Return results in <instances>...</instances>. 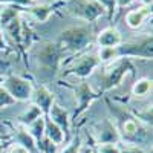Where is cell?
<instances>
[{
	"label": "cell",
	"instance_id": "obj_1",
	"mask_svg": "<svg viewBox=\"0 0 153 153\" xmlns=\"http://www.w3.org/2000/svg\"><path fill=\"white\" fill-rule=\"evenodd\" d=\"M94 40H95L94 29L87 23H81L63 29L58 38V45L63 52L66 51L71 54H78L87 49Z\"/></svg>",
	"mask_w": 153,
	"mask_h": 153
},
{
	"label": "cell",
	"instance_id": "obj_2",
	"mask_svg": "<svg viewBox=\"0 0 153 153\" xmlns=\"http://www.w3.org/2000/svg\"><path fill=\"white\" fill-rule=\"evenodd\" d=\"M65 9L74 19L84 23H95L100 17L106 16V9L97 0H65Z\"/></svg>",
	"mask_w": 153,
	"mask_h": 153
},
{
	"label": "cell",
	"instance_id": "obj_3",
	"mask_svg": "<svg viewBox=\"0 0 153 153\" xmlns=\"http://www.w3.org/2000/svg\"><path fill=\"white\" fill-rule=\"evenodd\" d=\"M117 52L120 58H143L152 60L153 58V37L152 34H143L139 37L130 38L117 46Z\"/></svg>",
	"mask_w": 153,
	"mask_h": 153
},
{
	"label": "cell",
	"instance_id": "obj_4",
	"mask_svg": "<svg viewBox=\"0 0 153 153\" xmlns=\"http://www.w3.org/2000/svg\"><path fill=\"white\" fill-rule=\"evenodd\" d=\"M2 87L16 101H29L32 91H34V86L29 80L23 78L20 75H14V74L3 76Z\"/></svg>",
	"mask_w": 153,
	"mask_h": 153
},
{
	"label": "cell",
	"instance_id": "obj_5",
	"mask_svg": "<svg viewBox=\"0 0 153 153\" xmlns=\"http://www.w3.org/2000/svg\"><path fill=\"white\" fill-rule=\"evenodd\" d=\"M61 54L63 51L60 48L58 43L54 42H43L38 45L37 48V61H38V66L45 71H57L58 68V63L61 60Z\"/></svg>",
	"mask_w": 153,
	"mask_h": 153
},
{
	"label": "cell",
	"instance_id": "obj_6",
	"mask_svg": "<svg viewBox=\"0 0 153 153\" xmlns=\"http://www.w3.org/2000/svg\"><path fill=\"white\" fill-rule=\"evenodd\" d=\"M129 71H133L130 58H118L103 75V91H112L120 86Z\"/></svg>",
	"mask_w": 153,
	"mask_h": 153
},
{
	"label": "cell",
	"instance_id": "obj_7",
	"mask_svg": "<svg viewBox=\"0 0 153 153\" xmlns=\"http://www.w3.org/2000/svg\"><path fill=\"white\" fill-rule=\"evenodd\" d=\"M94 138L98 144H118L121 141V135L118 127L112 120H101L92 127Z\"/></svg>",
	"mask_w": 153,
	"mask_h": 153
},
{
	"label": "cell",
	"instance_id": "obj_8",
	"mask_svg": "<svg viewBox=\"0 0 153 153\" xmlns=\"http://www.w3.org/2000/svg\"><path fill=\"white\" fill-rule=\"evenodd\" d=\"M100 65L101 63L97 54H84L72 63L71 68L65 72V75H74V76H78V78L84 80L87 76H91Z\"/></svg>",
	"mask_w": 153,
	"mask_h": 153
},
{
	"label": "cell",
	"instance_id": "obj_9",
	"mask_svg": "<svg viewBox=\"0 0 153 153\" xmlns=\"http://www.w3.org/2000/svg\"><path fill=\"white\" fill-rule=\"evenodd\" d=\"M98 98V94L94 89L89 86V83L83 81L75 87V100L78 103V109L75 112V117H80V115L92 104V101H95Z\"/></svg>",
	"mask_w": 153,
	"mask_h": 153
},
{
	"label": "cell",
	"instance_id": "obj_10",
	"mask_svg": "<svg viewBox=\"0 0 153 153\" xmlns=\"http://www.w3.org/2000/svg\"><path fill=\"white\" fill-rule=\"evenodd\" d=\"M31 100H32V104L40 109L45 117L48 115L51 106L55 103V97H54V94L51 92L46 86H38V87H35L34 91H32Z\"/></svg>",
	"mask_w": 153,
	"mask_h": 153
},
{
	"label": "cell",
	"instance_id": "obj_11",
	"mask_svg": "<svg viewBox=\"0 0 153 153\" xmlns=\"http://www.w3.org/2000/svg\"><path fill=\"white\" fill-rule=\"evenodd\" d=\"M95 42L100 48H117L123 43V35L115 26H107L97 34Z\"/></svg>",
	"mask_w": 153,
	"mask_h": 153
},
{
	"label": "cell",
	"instance_id": "obj_12",
	"mask_svg": "<svg viewBox=\"0 0 153 153\" xmlns=\"http://www.w3.org/2000/svg\"><path fill=\"white\" fill-rule=\"evenodd\" d=\"M46 117L54 124H57L60 129L65 132V135L69 132V129H71V118H69V113H68V110L65 107H61L60 104L54 103L52 106H51Z\"/></svg>",
	"mask_w": 153,
	"mask_h": 153
},
{
	"label": "cell",
	"instance_id": "obj_13",
	"mask_svg": "<svg viewBox=\"0 0 153 153\" xmlns=\"http://www.w3.org/2000/svg\"><path fill=\"white\" fill-rule=\"evenodd\" d=\"M152 16V6H139L130 9L126 14V23L130 29H139L144 25V22Z\"/></svg>",
	"mask_w": 153,
	"mask_h": 153
},
{
	"label": "cell",
	"instance_id": "obj_14",
	"mask_svg": "<svg viewBox=\"0 0 153 153\" xmlns=\"http://www.w3.org/2000/svg\"><path fill=\"white\" fill-rule=\"evenodd\" d=\"M25 11L38 23H46L49 20V17L52 16L54 8L51 3H34L28 8H25Z\"/></svg>",
	"mask_w": 153,
	"mask_h": 153
},
{
	"label": "cell",
	"instance_id": "obj_15",
	"mask_svg": "<svg viewBox=\"0 0 153 153\" xmlns=\"http://www.w3.org/2000/svg\"><path fill=\"white\" fill-rule=\"evenodd\" d=\"M45 138L51 141L54 146H60L65 143V132H63L57 124H54L48 117H46V124H45Z\"/></svg>",
	"mask_w": 153,
	"mask_h": 153
},
{
	"label": "cell",
	"instance_id": "obj_16",
	"mask_svg": "<svg viewBox=\"0 0 153 153\" xmlns=\"http://www.w3.org/2000/svg\"><path fill=\"white\" fill-rule=\"evenodd\" d=\"M23 11H25V8L16 6V5H8V6L2 8V11H0V29L3 31L12 20L19 19Z\"/></svg>",
	"mask_w": 153,
	"mask_h": 153
},
{
	"label": "cell",
	"instance_id": "obj_17",
	"mask_svg": "<svg viewBox=\"0 0 153 153\" xmlns=\"http://www.w3.org/2000/svg\"><path fill=\"white\" fill-rule=\"evenodd\" d=\"M45 124H46V117L43 115V117L37 118L32 124H29L26 127V130L29 132V135L34 138V141L37 143V147L40 146L43 143V139H45Z\"/></svg>",
	"mask_w": 153,
	"mask_h": 153
},
{
	"label": "cell",
	"instance_id": "obj_18",
	"mask_svg": "<svg viewBox=\"0 0 153 153\" xmlns=\"http://www.w3.org/2000/svg\"><path fill=\"white\" fill-rule=\"evenodd\" d=\"M3 31L12 38V42L17 43L19 48H22V40H23V22H22L20 17L16 19V20H12Z\"/></svg>",
	"mask_w": 153,
	"mask_h": 153
},
{
	"label": "cell",
	"instance_id": "obj_19",
	"mask_svg": "<svg viewBox=\"0 0 153 153\" xmlns=\"http://www.w3.org/2000/svg\"><path fill=\"white\" fill-rule=\"evenodd\" d=\"M16 143L20 144L22 147H25L29 153H38V147H37V143L34 141V138L29 135V132L26 129H22L17 132V136H16Z\"/></svg>",
	"mask_w": 153,
	"mask_h": 153
},
{
	"label": "cell",
	"instance_id": "obj_20",
	"mask_svg": "<svg viewBox=\"0 0 153 153\" xmlns=\"http://www.w3.org/2000/svg\"><path fill=\"white\" fill-rule=\"evenodd\" d=\"M40 117H43V113H42V110L38 109L37 106H34V104H31L26 110H25L23 113H20L19 115V123L22 124V126H25V127H28L29 124H32L37 118H40Z\"/></svg>",
	"mask_w": 153,
	"mask_h": 153
},
{
	"label": "cell",
	"instance_id": "obj_21",
	"mask_svg": "<svg viewBox=\"0 0 153 153\" xmlns=\"http://www.w3.org/2000/svg\"><path fill=\"white\" fill-rule=\"evenodd\" d=\"M152 92V80L150 78H139L132 86V95L135 98L147 97Z\"/></svg>",
	"mask_w": 153,
	"mask_h": 153
},
{
	"label": "cell",
	"instance_id": "obj_22",
	"mask_svg": "<svg viewBox=\"0 0 153 153\" xmlns=\"http://www.w3.org/2000/svg\"><path fill=\"white\" fill-rule=\"evenodd\" d=\"M100 63H110L118 60V52H117V48H100L98 52H97Z\"/></svg>",
	"mask_w": 153,
	"mask_h": 153
},
{
	"label": "cell",
	"instance_id": "obj_23",
	"mask_svg": "<svg viewBox=\"0 0 153 153\" xmlns=\"http://www.w3.org/2000/svg\"><path fill=\"white\" fill-rule=\"evenodd\" d=\"M81 147H83V139H81L80 135H76V136H74L72 141L61 150V153H80Z\"/></svg>",
	"mask_w": 153,
	"mask_h": 153
},
{
	"label": "cell",
	"instance_id": "obj_24",
	"mask_svg": "<svg viewBox=\"0 0 153 153\" xmlns=\"http://www.w3.org/2000/svg\"><path fill=\"white\" fill-rule=\"evenodd\" d=\"M97 2L106 9V16L109 17V20H112L115 11H117V3H115V0H97Z\"/></svg>",
	"mask_w": 153,
	"mask_h": 153
},
{
	"label": "cell",
	"instance_id": "obj_25",
	"mask_svg": "<svg viewBox=\"0 0 153 153\" xmlns=\"http://www.w3.org/2000/svg\"><path fill=\"white\" fill-rule=\"evenodd\" d=\"M16 103H17V101L12 98L2 86H0V109H5V107L12 106V104H16Z\"/></svg>",
	"mask_w": 153,
	"mask_h": 153
},
{
	"label": "cell",
	"instance_id": "obj_26",
	"mask_svg": "<svg viewBox=\"0 0 153 153\" xmlns=\"http://www.w3.org/2000/svg\"><path fill=\"white\" fill-rule=\"evenodd\" d=\"M98 153H120L118 144H98L97 147Z\"/></svg>",
	"mask_w": 153,
	"mask_h": 153
},
{
	"label": "cell",
	"instance_id": "obj_27",
	"mask_svg": "<svg viewBox=\"0 0 153 153\" xmlns=\"http://www.w3.org/2000/svg\"><path fill=\"white\" fill-rule=\"evenodd\" d=\"M120 153H147L143 147H138V144H129L120 147Z\"/></svg>",
	"mask_w": 153,
	"mask_h": 153
},
{
	"label": "cell",
	"instance_id": "obj_28",
	"mask_svg": "<svg viewBox=\"0 0 153 153\" xmlns=\"http://www.w3.org/2000/svg\"><path fill=\"white\" fill-rule=\"evenodd\" d=\"M0 3L16 5V6H22V8H28V6L34 5V2H31V0H0Z\"/></svg>",
	"mask_w": 153,
	"mask_h": 153
},
{
	"label": "cell",
	"instance_id": "obj_29",
	"mask_svg": "<svg viewBox=\"0 0 153 153\" xmlns=\"http://www.w3.org/2000/svg\"><path fill=\"white\" fill-rule=\"evenodd\" d=\"M8 153H29L25 147H22L20 144H17V143H14L9 149H8Z\"/></svg>",
	"mask_w": 153,
	"mask_h": 153
},
{
	"label": "cell",
	"instance_id": "obj_30",
	"mask_svg": "<svg viewBox=\"0 0 153 153\" xmlns=\"http://www.w3.org/2000/svg\"><path fill=\"white\" fill-rule=\"evenodd\" d=\"M115 3H117V8H127L133 3V0H115Z\"/></svg>",
	"mask_w": 153,
	"mask_h": 153
},
{
	"label": "cell",
	"instance_id": "obj_31",
	"mask_svg": "<svg viewBox=\"0 0 153 153\" xmlns=\"http://www.w3.org/2000/svg\"><path fill=\"white\" fill-rule=\"evenodd\" d=\"M6 40H5V34H3V31L0 29V51H5L6 49Z\"/></svg>",
	"mask_w": 153,
	"mask_h": 153
},
{
	"label": "cell",
	"instance_id": "obj_32",
	"mask_svg": "<svg viewBox=\"0 0 153 153\" xmlns=\"http://www.w3.org/2000/svg\"><path fill=\"white\" fill-rule=\"evenodd\" d=\"M152 2H153V0H141V3L144 6H152Z\"/></svg>",
	"mask_w": 153,
	"mask_h": 153
},
{
	"label": "cell",
	"instance_id": "obj_33",
	"mask_svg": "<svg viewBox=\"0 0 153 153\" xmlns=\"http://www.w3.org/2000/svg\"><path fill=\"white\" fill-rule=\"evenodd\" d=\"M5 147H6V146H5V143L2 141V143H0V153H5Z\"/></svg>",
	"mask_w": 153,
	"mask_h": 153
},
{
	"label": "cell",
	"instance_id": "obj_34",
	"mask_svg": "<svg viewBox=\"0 0 153 153\" xmlns=\"http://www.w3.org/2000/svg\"><path fill=\"white\" fill-rule=\"evenodd\" d=\"M5 139H6V136H5L3 133H0V143H2V141H5Z\"/></svg>",
	"mask_w": 153,
	"mask_h": 153
},
{
	"label": "cell",
	"instance_id": "obj_35",
	"mask_svg": "<svg viewBox=\"0 0 153 153\" xmlns=\"http://www.w3.org/2000/svg\"><path fill=\"white\" fill-rule=\"evenodd\" d=\"M2 83H3V76H0V86H2Z\"/></svg>",
	"mask_w": 153,
	"mask_h": 153
},
{
	"label": "cell",
	"instance_id": "obj_36",
	"mask_svg": "<svg viewBox=\"0 0 153 153\" xmlns=\"http://www.w3.org/2000/svg\"><path fill=\"white\" fill-rule=\"evenodd\" d=\"M31 2H35V0H31Z\"/></svg>",
	"mask_w": 153,
	"mask_h": 153
},
{
	"label": "cell",
	"instance_id": "obj_37",
	"mask_svg": "<svg viewBox=\"0 0 153 153\" xmlns=\"http://www.w3.org/2000/svg\"><path fill=\"white\" fill-rule=\"evenodd\" d=\"M54 2H58V0H54Z\"/></svg>",
	"mask_w": 153,
	"mask_h": 153
}]
</instances>
